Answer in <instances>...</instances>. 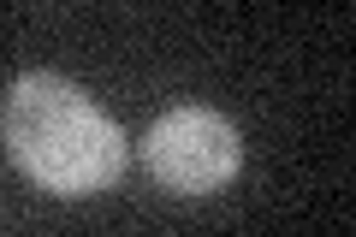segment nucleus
I'll return each instance as SVG.
<instances>
[{
  "label": "nucleus",
  "mask_w": 356,
  "mask_h": 237,
  "mask_svg": "<svg viewBox=\"0 0 356 237\" xmlns=\"http://www.w3.org/2000/svg\"><path fill=\"white\" fill-rule=\"evenodd\" d=\"M0 137L18 172L54 196H95L125 172V137L77 83L54 72H24L6 89Z\"/></svg>",
  "instance_id": "f257e3e1"
},
{
  "label": "nucleus",
  "mask_w": 356,
  "mask_h": 237,
  "mask_svg": "<svg viewBox=\"0 0 356 237\" xmlns=\"http://www.w3.org/2000/svg\"><path fill=\"white\" fill-rule=\"evenodd\" d=\"M143 161L172 196H214L238 178L243 137L214 107H166L143 137Z\"/></svg>",
  "instance_id": "f03ea898"
}]
</instances>
